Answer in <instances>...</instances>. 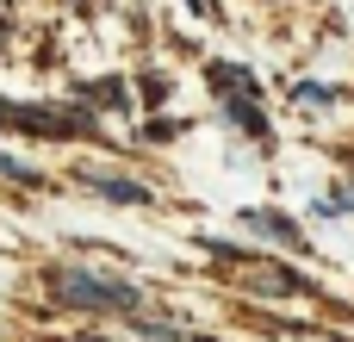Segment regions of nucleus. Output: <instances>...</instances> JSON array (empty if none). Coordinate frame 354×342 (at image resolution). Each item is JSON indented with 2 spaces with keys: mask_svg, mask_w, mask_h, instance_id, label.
<instances>
[{
  "mask_svg": "<svg viewBox=\"0 0 354 342\" xmlns=\"http://www.w3.org/2000/svg\"><path fill=\"white\" fill-rule=\"evenodd\" d=\"M230 118H236L243 131H255V137H268V118H261L255 106H243V100H230Z\"/></svg>",
  "mask_w": 354,
  "mask_h": 342,
  "instance_id": "0eeeda50",
  "label": "nucleus"
},
{
  "mask_svg": "<svg viewBox=\"0 0 354 342\" xmlns=\"http://www.w3.org/2000/svg\"><path fill=\"white\" fill-rule=\"evenodd\" d=\"M81 181H87L100 199H112V206H149V199H156L143 181H118V174H100V168H81Z\"/></svg>",
  "mask_w": 354,
  "mask_h": 342,
  "instance_id": "7ed1b4c3",
  "label": "nucleus"
},
{
  "mask_svg": "<svg viewBox=\"0 0 354 342\" xmlns=\"http://www.w3.org/2000/svg\"><path fill=\"white\" fill-rule=\"evenodd\" d=\"M93 106H124V81L118 75H106V81H93V87H81Z\"/></svg>",
  "mask_w": 354,
  "mask_h": 342,
  "instance_id": "39448f33",
  "label": "nucleus"
},
{
  "mask_svg": "<svg viewBox=\"0 0 354 342\" xmlns=\"http://www.w3.org/2000/svg\"><path fill=\"white\" fill-rule=\"evenodd\" d=\"M243 224L249 231H261V237H280V243H299V231L280 218V212H243Z\"/></svg>",
  "mask_w": 354,
  "mask_h": 342,
  "instance_id": "20e7f679",
  "label": "nucleus"
},
{
  "mask_svg": "<svg viewBox=\"0 0 354 342\" xmlns=\"http://www.w3.org/2000/svg\"><path fill=\"white\" fill-rule=\"evenodd\" d=\"M143 100H149V106H162V100H168V81H162V75H149V81H143Z\"/></svg>",
  "mask_w": 354,
  "mask_h": 342,
  "instance_id": "1a4fd4ad",
  "label": "nucleus"
},
{
  "mask_svg": "<svg viewBox=\"0 0 354 342\" xmlns=\"http://www.w3.org/2000/svg\"><path fill=\"white\" fill-rule=\"evenodd\" d=\"M50 280V293L62 299V305H81V312H143V293L131 287V280H118V274H93V268H75V262H62V268H50L44 274Z\"/></svg>",
  "mask_w": 354,
  "mask_h": 342,
  "instance_id": "f257e3e1",
  "label": "nucleus"
},
{
  "mask_svg": "<svg viewBox=\"0 0 354 342\" xmlns=\"http://www.w3.org/2000/svg\"><path fill=\"white\" fill-rule=\"evenodd\" d=\"M0 174H6V181H25V187H44V174H37L31 162H19V156H0Z\"/></svg>",
  "mask_w": 354,
  "mask_h": 342,
  "instance_id": "423d86ee",
  "label": "nucleus"
},
{
  "mask_svg": "<svg viewBox=\"0 0 354 342\" xmlns=\"http://www.w3.org/2000/svg\"><path fill=\"white\" fill-rule=\"evenodd\" d=\"M243 287L249 293H261V299H299V293H311V280L305 274H292V268H274V262H243Z\"/></svg>",
  "mask_w": 354,
  "mask_h": 342,
  "instance_id": "f03ea898",
  "label": "nucleus"
},
{
  "mask_svg": "<svg viewBox=\"0 0 354 342\" xmlns=\"http://www.w3.org/2000/svg\"><path fill=\"white\" fill-rule=\"evenodd\" d=\"M292 100H305V106H330L336 100V87H324V81H299V93Z\"/></svg>",
  "mask_w": 354,
  "mask_h": 342,
  "instance_id": "6e6552de",
  "label": "nucleus"
}]
</instances>
